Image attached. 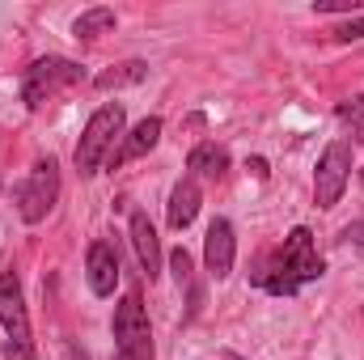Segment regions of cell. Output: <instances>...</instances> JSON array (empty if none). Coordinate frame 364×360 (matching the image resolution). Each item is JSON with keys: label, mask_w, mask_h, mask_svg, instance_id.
<instances>
[{"label": "cell", "mask_w": 364, "mask_h": 360, "mask_svg": "<svg viewBox=\"0 0 364 360\" xmlns=\"http://www.w3.org/2000/svg\"><path fill=\"white\" fill-rule=\"evenodd\" d=\"M81 77H85V68H81V64H73V60H60V55L34 60V64L26 68V77H21V102H26L30 110H38L51 93L77 85Z\"/></svg>", "instance_id": "5b68a950"}, {"label": "cell", "mask_w": 364, "mask_h": 360, "mask_svg": "<svg viewBox=\"0 0 364 360\" xmlns=\"http://www.w3.org/2000/svg\"><path fill=\"white\" fill-rule=\"evenodd\" d=\"M123 132V106H102V110H93L90 123H85V132H81V144H77V170L90 179L97 174V166L114 153V136Z\"/></svg>", "instance_id": "7a4b0ae2"}, {"label": "cell", "mask_w": 364, "mask_h": 360, "mask_svg": "<svg viewBox=\"0 0 364 360\" xmlns=\"http://www.w3.org/2000/svg\"><path fill=\"white\" fill-rule=\"evenodd\" d=\"M132 246H136V259L149 280L161 275V242H157V229L144 212H132Z\"/></svg>", "instance_id": "30bf717a"}, {"label": "cell", "mask_w": 364, "mask_h": 360, "mask_svg": "<svg viewBox=\"0 0 364 360\" xmlns=\"http://www.w3.org/2000/svg\"><path fill=\"white\" fill-rule=\"evenodd\" d=\"M318 13H360L364 0H314Z\"/></svg>", "instance_id": "e0dca14e"}, {"label": "cell", "mask_w": 364, "mask_h": 360, "mask_svg": "<svg viewBox=\"0 0 364 360\" xmlns=\"http://www.w3.org/2000/svg\"><path fill=\"white\" fill-rule=\"evenodd\" d=\"M335 38H339V43H356V38H364V17H352V21H343V26L335 30Z\"/></svg>", "instance_id": "ac0fdd59"}, {"label": "cell", "mask_w": 364, "mask_h": 360, "mask_svg": "<svg viewBox=\"0 0 364 360\" xmlns=\"http://www.w3.org/2000/svg\"><path fill=\"white\" fill-rule=\"evenodd\" d=\"M225 360H242V356H233V352H229V356H225Z\"/></svg>", "instance_id": "44dd1931"}, {"label": "cell", "mask_w": 364, "mask_h": 360, "mask_svg": "<svg viewBox=\"0 0 364 360\" xmlns=\"http://www.w3.org/2000/svg\"><path fill=\"white\" fill-rule=\"evenodd\" d=\"M199 203H203V195H199V182L186 174V179H182L178 186L170 191V225H174V229H186V225L195 221Z\"/></svg>", "instance_id": "4fadbf2b"}, {"label": "cell", "mask_w": 364, "mask_h": 360, "mask_svg": "<svg viewBox=\"0 0 364 360\" xmlns=\"http://www.w3.org/2000/svg\"><path fill=\"white\" fill-rule=\"evenodd\" d=\"M114 30V9H85L77 21H73V34L77 38H85V43H93V38H102V34H110Z\"/></svg>", "instance_id": "5bb4252c"}, {"label": "cell", "mask_w": 364, "mask_h": 360, "mask_svg": "<svg viewBox=\"0 0 364 360\" xmlns=\"http://www.w3.org/2000/svg\"><path fill=\"white\" fill-rule=\"evenodd\" d=\"M85 271H90V288L97 297H110L114 284H119V255L110 242H93L90 255H85Z\"/></svg>", "instance_id": "9c48e42d"}, {"label": "cell", "mask_w": 364, "mask_h": 360, "mask_svg": "<svg viewBox=\"0 0 364 360\" xmlns=\"http://www.w3.org/2000/svg\"><path fill=\"white\" fill-rule=\"evenodd\" d=\"M110 360H127V356H123V352H114V356H110Z\"/></svg>", "instance_id": "ffe728a7"}, {"label": "cell", "mask_w": 364, "mask_h": 360, "mask_svg": "<svg viewBox=\"0 0 364 360\" xmlns=\"http://www.w3.org/2000/svg\"><path fill=\"white\" fill-rule=\"evenodd\" d=\"M144 73H149V64L144 60H127V64H119V68H106V73H97V90H123V85H136V81H144Z\"/></svg>", "instance_id": "9a60e30c"}, {"label": "cell", "mask_w": 364, "mask_h": 360, "mask_svg": "<svg viewBox=\"0 0 364 360\" xmlns=\"http://www.w3.org/2000/svg\"><path fill=\"white\" fill-rule=\"evenodd\" d=\"M322 259H318V250H314V233L305 229V225H296L288 238H284V246L275 250V259L267 263V271L259 275V284L272 292V297H292L301 284H309V280H322Z\"/></svg>", "instance_id": "6da1fadb"}, {"label": "cell", "mask_w": 364, "mask_h": 360, "mask_svg": "<svg viewBox=\"0 0 364 360\" xmlns=\"http://www.w3.org/2000/svg\"><path fill=\"white\" fill-rule=\"evenodd\" d=\"M157 140H161V119H157V115H149L144 123H136V132L127 136V144H123L119 153H110V170H114L119 162H132V157H144V153H149V149H153Z\"/></svg>", "instance_id": "7c38bea8"}, {"label": "cell", "mask_w": 364, "mask_h": 360, "mask_svg": "<svg viewBox=\"0 0 364 360\" xmlns=\"http://www.w3.org/2000/svg\"><path fill=\"white\" fill-rule=\"evenodd\" d=\"M186 170H191V179H225V170H229V153L220 149V144H212V140H203V144H195L191 149V157H186Z\"/></svg>", "instance_id": "8fae6325"}, {"label": "cell", "mask_w": 364, "mask_h": 360, "mask_svg": "<svg viewBox=\"0 0 364 360\" xmlns=\"http://www.w3.org/2000/svg\"><path fill=\"white\" fill-rule=\"evenodd\" d=\"M114 339L119 352L127 360H153V335H149V318L140 305V292H127L114 309Z\"/></svg>", "instance_id": "8992f818"}, {"label": "cell", "mask_w": 364, "mask_h": 360, "mask_svg": "<svg viewBox=\"0 0 364 360\" xmlns=\"http://www.w3.org/2000/svg\"><path fill=\"white\" fill-rule=\"evenodd\" d=\"M360 182H364V170H360Z\"/></svg>", "instance_id": "7402d4cb"}, {"label": "cell", "mask_w": 364, "mask_h": 360, "mask_svg": "<svg viewBox=\"0 0 364 360\" xmlns=\"http://www.w3.org/2000/svg\"><path fill=\"white\" fill-rule=\"evenodd\" d=\"M352 179V144L348 140H331L318 170H314V199L318 208H335L343 199V186Z\"/></svg>", "instance_id": "52a82bcc"}, {"label": "cell", "mask_w": 364, "mask_h": 360, "mask_svg": "<svg viewBox=\"0 0 364 360\" xmlns=\"http://www.w3.org/2000/svg\"><path fill=\"white\" fill-rule=\"evenodd\" d=\"M64 360H90V356H85L81 348H68V356H64Z\"/></svg>", "instance_id": "d6986e66"}, {"label": "cell", "mask_w": 364, "mask_h": 360, "mask_svg": "<svg viewBox=\"0 0 364 360\" xmlns=\"http://www.w3.org/2000/svg\"><path fill=\"white\" fill-rule=\"evenodd\" d=\"M339 119H343V123H352V132H356V136H364V97L343 102V106H339Z\"/></svg>", "instance_id": "2e32d148"}, {"label": "cell", "mask_w": 364, "mask_h": 360, "mask_svg": "<svg viewBox=\"0 0 364 360\" xmlns=\"http://www.w3.org/2000/svg\"><path fill=\"white\" fill-rule=\"evenodd\" d=\"M233 255H237V242H233V225L225 216H216L208 225V238H203V259H208V271L216 280H225L233 271Z\"/></svg>", "instance_id": "ba28073f"}, {"label": "cell", "mask_w": 364, "mask_h": 360, "mask_svg": "<svg viewBox=\"0 0 364 360\" xmlns=\"http://www.w3.org/2000/svg\"><path fill=\"white\" fill-rule=\"evenodd\" d=\"M0 322H4V356L9 360H34V335H30V318H26V301H21V284L13 271L0 275Z\"/></svg>", "instance_id": "3957f363"}, {"label": "cell", "mask_w": 364, "mask_h": 360, "mask_svg": "<svg viewBox=\"0 0 364 360\" xmlns=\"http://www.w3.org/2000/svg\"><path fill=\"white\" fill-rule=\"evenodd\" d=\"M17 212H21V221L26 225H38V221H47V212L55 208V199H60V166L51 162V157H43V162H34V170L26 174V182H17Z\"/></svg>", "instance_id": "277c9868"}]
</instances>
